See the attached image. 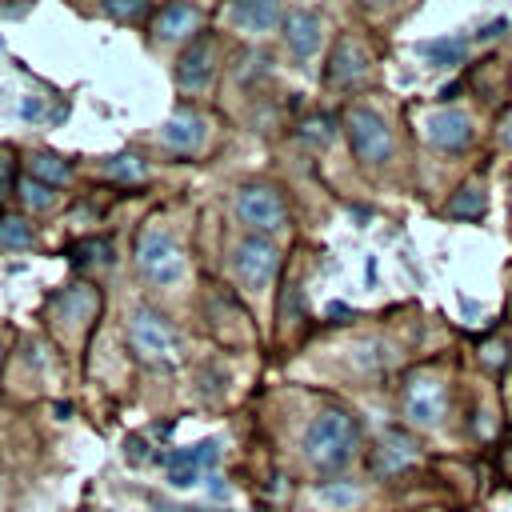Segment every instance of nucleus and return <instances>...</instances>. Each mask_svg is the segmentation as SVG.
Here are the masks:
<instances>
[{
  "instance_id": "1",
  "label": "nucleus",
  "mask_w": 512,
  "mask_h": 512,
  "mask_svg": "<svg viewBox=\"0 0 512 512\" xmlns=\"http://www.w3.org/2000/svg\"><path fill=\"white\" fill-rule=\"evenodd\" d=\"M360 444V424L348 412H320L304 428V456L312 468H340L356 456Z\"/></svg>"
},
{
  "instance_id": "2",
  "label": "nucleus",
  "mask_w": 512,
  "mask_h": 512,
  "mask_svg": "<svg viewBox=\"0 0 512 512\" xmlns=\"http://www.w3.org/2000/svg\"><path fill=\"white\" fill-rule=\"evenodd\" d=\"M136 268H140V276H144L148 284H156V288L180 284V280H184V252H180L176 236H172L168 228H160V224L144 228L140 240H136Z\"/></svg>"
},
{
  "instance_id": "3",
  "label": "nucleus",
  "mask_w": 512,
  "mask_h": 512,
  "mask_svg": "<svg viewBox=\"0 0 512 512\" xmlns=\"http://www.w3.org/2000/svg\"><path fill=\"white\" fill-rule=\"evenodd\" d=\"M344 132H348L356 160H364V164H388L392 160V128L376 108H368V104L348 108Z\"/></svg>"
},
{
  "instance_id": "4",
  "label": "nucleus",
  "mask_w": 512,
  "mask_h": 512,
  "mask_svg": "<svg viewBox=\"0 0 512 512\" xmlns=\"http://www.w3.org/2000/svg\"><path fill=\"white\" fill-rule=\"evenodd\" d=\"M128 344H132V352H136L140 360H148V364H172L176 352H180L172 324H168L160 312H152V308H136V312L128 316Z\"/></svg>"
},
{
  "instance_id": "5",
  "label": "nucleus",
  "mask_w": 512,
  "mask_h": 512,
  "mask_svg": "<svg viewBox=\"0 0 512 512\" xmlns=\"http://www.w3.org/2000/svg\"><path fill=\"white\" fill-rule=\"evenodd\" d=\"M236 216L240 224L252 232V236H268V232H280L288 212H284V200L276 188L268 184H248L236 192Z\"/></svg>"
},
{
  "instance_id": "6",
  "label": "nucleus",
  "mask_w": 512,
  "mask_h": 512,
  "mask_svg": "<svg viewBox=\"0 0 512 512\" xmlns=\"http://www.w3.org/2000/svg\"><path fill=\"white\" fill-rule=\"evenodd\" d=\"M276 268H280V252H276L272 240H264V236H248V240L236 244L232 272H236V280H240L244 288H268L272 276H276Z\"/></svg>"
},
{
  "instance_id": "7",
  "label": "nucleus",
  "mask_w": 512,
  "mask_h": 512,
  "mask_svg": "<svg viewBox=\"0 0 512 512\" xmlns=\"http://www.w3.org/2000/svg\"><path fill=\"white\" fill-rule=\"evenodd\" d=\"M404 416L416 428H436L440 416H444V384L436 376H428V372H416L404 384Z\"/></svg>"
},
{
  "instance_id": "8",
  "label": "nucleus",
  "mask_w": 512,
  "mask_h": 512,
  "mask_svg": "<svg viewBox=\"0 0 512 512\" xmlns=\"http://www.w3.org/2000/svg\"><path fill=\"white\" fill-rule=\"evenodd\" d=\"M216 456H220V444L216 440H200L192 448H176L164 456V468H168V484L176 488H188L196 484L208 468H216Z\"/></svg>"
},
{
  "instance_id": "9",
  "label": "nucleus",
  "mask_w": 512,
  "mask_h": 512,
  "mask_svg": "<svg viewBox=\"0 0 512 512\" xmlns=\"http://www.w3.org/2000/svg\"><path fill=\"white\" fill-rule=\"evenodd\" d=\"M212 76H216V44L208 36H200V40H192L180 52V60H176V84L184 92H204L212 84Z\"/></svg>"
},
{
  "instance_id": "10",
  "label": "nucleus",
  "mask_w": 512,
  "mask_h": 512,
  "mask_svg": "<svg viewBox=\"0 0 512 512\" xmlns=\"http://www.w3.org/2000/svg\"><path fill=\"white\" fill-rule=\"evenodd\" d=\"M424 136H428V144L440 148V152H460V148L472 140V120H468V112L444 104V108L428 112V120H424Z\"/></svg>"
},
{
  "instance_id": "11",
  "label": "nucleus",
  "mask_w": 512,
  "mask_h": 512,
  "mask_svg": "<svg viewBox=\"0 0 512 512\" xmlns=\"http://www.w3.org/2000/svg\"><path fill=\"white\" fill-rule=\"evenodd\" d=\"M420 456V444L404 432V428H388L380 432L376 440V452H372V472L376 476H400L404 468H412Z\"/></svg>"
},
{
  "instance_id": "12",
  "label": "nucleus",
  "mask_w": 512,
  "mask_h": 512,
  "mask_svg": "<svg viewBox=\"0 0 512 512\" xmlns=\"http://www.w3.org/2000/svg\"><path fill=\"white\" fill-rule=\"evenodd\" d=\"M280 28H284L288 48H292L300 60H308V56L320 48L324 16H320V12H312V8H288V12H284V20H280Z\"/></svg>"
},
{
  "instance_id": "13",
  "label": "nucleus",
  "mask_w": 512,
  "mask_h": 512,
  "mask_svg": "<svg viewBox=\"0 0 512 512\" xmlns=\"http://www.w3.org/2000/svg\"><path fill=\"white\" fill-rule=\"evenodd\" d=\"M364 76H368V52H364V44L352 40V36H340L336 48H332V56H328V80L348 88V84H360Z\"/></svg>"
},
{
  "instance_id": "14",
  "label": "nucleus",
  "mask_w": 512,
  "mask_h": 512,
  "mask_svg": "<svg viewBox=\"0 0 512 512\" xmlns=\"http://www.w3.org/2000/svg\"><path fill=\"white\" fill-rule=\"evenodd\" d=\"M160 144L172 148V152H196L204 144V116L192 112V108H180L164 120L160 128Z\"/></svg>"
},
{
  "instance_id": "15",
  "label": "nucleus",
  "mask_w": 512,
  "mask_h": 512,
  "mask_svg": "<svg viewBox=\"0 0 512 512\" xmlns=\"http://www.w3.org/2000/svg\"><path fill=\"white\" fill-rule=\"evenodd\" d=\"M232 20L240 32H272L284 20V8L276 0H240L232 4Z\"/></svg>"
},
{
  "instance_id": "16",
  "label": "nucleus",
  "mask_w": 512,
  "mask_h": 512,
  "mask_svg": "<svg viewBox=\"0 0 512 512\" xmlns=\"http://www.w3.org/2000/svg\"><path fill=\"white\" fill-rule=\"evenodd\" d=\"M196 28H200V8L196 4H164L156 12V24H152V32L160 40H184Z\"/></svg>"
},
{
  "instance_id": "17",
  "label": "nucleus",
  "mask_w": 512,
  "mask_h": 512,
  "mask_svg": "<svg viewBox=\"0 0 512 512\" xmlns=\"http://www.w3.org/2000/svg\"><path fill=\"white\" fill-rule=\"evenodd\" d=\"M96 308H100V296H96L88 284H72L68 292L56 296V312H60V320H68V324H76V320H80V324L92 320Z\"/></svg>"
},
{
  "instance_id": "18",
  "label": "nucleus",
  "mask_w": 512,
  "mask_h": 512,
  "mask_svg": "<svg viewBox=\"0 0 512 512\" xmlns=\"http://www.w3.org/2000/svg\"><path fill=\"white\" fill-rule=\"evenodd\" d=\"M416 52H420L428 64H436V68H456V64H464V56H468V40H464V36H444V40L420 44Z\"/></svg>"
},
{
  "instance_id": "19",
  "label": "nucleus",
  "mask_w": 512,
  "mask_h": 512,
  "mask_svg": "<svg viewBox=\"0 0 512 512\" xmlns=\"http://www.w3.org/2000/svg\"><path fill=\"white\" fill-rule=\"evenodd\" d=\"M28 176L40 180V184H48V188H56V184H68L72 180V164L60 160L56 152H32L28 156Z\"/></svg>"
},
{
  "instance_id": "20",
  "label": "nucleus",
  "mask_w": 512,
  "mask_h": 512,
  "mask_svg": "<svg viewBox=\"0 0 512 512\" xmlns=\"http://www.w3.org/2000/svg\"><path fill=\"white\" fill-rule=\"evenodd\" d=\"M448 216H452V220H480V216H484V184L468 180V184L448 200Z\"/></svg>"
},
{
  "instance_id": "21",
  "label": "nucleus",
  "mask_w": 512,
  "mask_h": 512,
  "mask_svg": "<svg viewBox=\"0 0 512 512\" xmlns=\"http://www.w3.org/2000/svg\"><path fill=\"white\" fill-rule=\"evenodd\" d=\"M144 172H148V168H144V160H140L136 152H116V156L104 160V176L116 180V184H140Z\"/></svg>"
},
{
  "instance_id": "22",
  "label": "nucleus",
  "mask_w": 512,
  "mask_h": 512,
  "mask_svg": "<svg viewBox=\"0 0 512 512\" xmlns=\"http://www.w3.org/2000/svg\"><path fill=\"white\" fill-rule=\"evenodd\" d=\"M16 192H20V204H24L28 212H52V208H56V188H48V184H40V180H32V176H24V180L16 184Z\"/></svg>"
},
{
  "instance_id": "23",
  "label": "nucleus",
  "mask_w": 512,
  "mask_h": 512,
  "mask_svg": "<svg viewBox=\"0 0 512 512\" xmlns=\"http://www.w3.org/2000/svg\"><path fill=\"white\" fill-rule=\"evenodd\" d=\"M32 224L24 220V216H0V248H8V252H24V248H32Z\"/></svg>"
},
{
  "instance_id": "24",
  "label": "nucleus",
  "mask_w": 512,
  "mask_h": 512,
  "mask_svg": "<svg viewBox=\"0 0 512 512\" xmlns=\"http://www.w3.org/2000/svg\"><path fill=\"white\" fill-rule=\"evenodd\" d=\"M332 132H336V120H332L328 112H312V116H304V124H300V140L312 144V148H324V144L332 140Z\"/></svg>"
},
{
  "instance_id": "25",
  "label": "nucleus",
  "mask_w": 512,
  "mask_h": 512,
  "mask_svg": "<svg viewBox=\"0 0 512 512\" xmlns=\"http://www.w3.org/2000/svg\"><path fill=\"white\" fill-rule=\"evenodd\" d=\"M68 256H72V264H80V268H84V264H108V260H112V244L100 240V236H92V240L72 244Z\"/></svg>"
},
{
  "instance_id": "26",
  "label": "nucleus",
  "mask_w": 512,
  "mask_h": 512,
  "mask_svg": "<svg viewBox=\"0 0 512 512\" xmlns=\"http://www.w3.org/2000/svg\"><path fill=\"white\" fill-rule=\"evenodd\" d=\"M104 12H108V16H116V20H136V16H144V12H148V4H144V0H108V4H104Z\"/></svg>"
},
{
  "instance_id": "27",
  "label": "nucleus",
  "mask_w": 512,
  "mask_h": 512,
  "mask_svg": "<svg viewBox=\"0 0 512 512\" xmlns=\"http://www.w3.org/2000/svg\"><path fill=\"white\" fill-rule=\"evenodd\" d=\"M320 500H328V504H352L356 500V488L352 484H324L320 488Z\"/></svg>"
},
{
  "instance_id": "28",
  "label": "nucleus",
  "mask_w": 512,
  "mask_h": 512,
  "mask_svg": "<svg viewBox=\"0 0 512 512\" xmlns=\"http://www.w3.org/2000/svg\"><path fill=\"white\" fill-rule=\"evenodd\" d=\"M12 172H16V156L8 148H0V196H8L12 188Z\"/></svg>"
},
{
  "instance_id": "29",
  "label": "nucleus",
  "mask_w": 512,
  "mask_h": 512,
  "mask_svg": "<svg viewBox=\"0 0 512 512\" xmlns=\"http://www.w3.org/2000/svg\"><path fill=\"white\" fill-rule=\"evenodd\" d=\"M124 448H128V460H132V464H140V460L148 456V444H144L140 436H128V440H124Z\"/></svg>"
},
{
  "instance_id": "30",
  "label": "nucleus",
  "mask_w": 512,
  "mask_h": 512,
  "mask_svg": "<svg viewBox=\"0 0 512 512\" xmlns=\"http://www.w3.org/2000/svg\"><path fill=\"white\" fill-rule=\"evenodd\" d=\"M504 28H508V20H504V16H496V20H492V24H484L476 36H480V40H492V36H500Z\"/></svg>"
},
{
  "instance_id": "31",
  "label": "nucleus",
  "mask_w": 512,
  "mask_h": 512,
  "mask_svg": "<svg viewBox=\"0 0 512 512\" xmlns=\"http://www.w3.org/2000/svg\"><path fill=\"white\" fill-rule=\"evenodd\" d=\"M40 112H44V100H36V96H28V100L20 104V116H24V120H36Z\"/></svg>"
},
{
  "instance_id": "32",
  "label": "nucleus",
  "mask_w": 512,
  "mask_h": 512,
  "mask_svg": "<svg viewBox=\"0 0 512 512\" xmlns=\"http://www.w3.org/2000/svg\"><path fill=\"white\" fill-rule=\"evenodd\" d=\"M500 140H504V148L512 152V112L500 116Z\"/></svg>"
},
{
  "instance_id": "33",
  "label": "nucleus",
  "mask_w": 512,
  "mask_h": 512,
  "mask_svg": "<svg viewBox=\"0 0 512 512\" xmlns=\"http://www.w3.org/2000/svg\"><path fill=\"white\" fill-rule=\"evenodd\" d=\"M0 364H4V348H0Z\"/></svg>"
}]
</instances>
